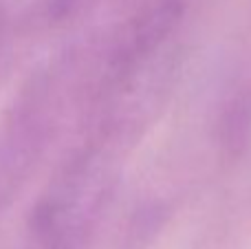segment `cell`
I'll use <instances>...</instances> for the list:
<instances>
[{"label": "cell", "instance_id": "cell-1", "mask_svg": "<svg viewBox=\"0 0 251 249\" xmlns=\"http://www.w3.org/2000/svg\"><path fill=\"white\" fill-rule=\"evenodd\" d=\"M0 20H2V11H0Z\"/></svg>", "mask_w": 251, "mask_h": 249}]
</instances>
